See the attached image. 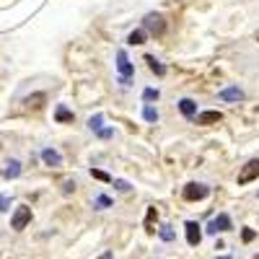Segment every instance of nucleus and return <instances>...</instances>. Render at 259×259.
Here are the masks:
<instances>
[{"label": "nucleus", "mask_w": 259, "mask_h": 259, "mask_svg": "<svg viewBox=\"0 0 259 259\" xmlns=\"http://www.w3.org/2000/svg\"><path fill=\"white\" fill-rule=\"evenodd\" d=\"M143 26H145V31H148V34L161 36V34L166 31V21H163V16H161V13H148V16L143 18Z\"/></svg>", "instance_id": "f257e3e1"}, {"label": "nucleus", "mask_w": 259, "mask_h": 259, "mask_svg": "<svg viewBox=\"0 0 259 259\" xmlns=\"http://www.w3.org/2000/svg\"><path fill=\"white\" fill-rule=\"evenodd\" d=\"M207 194H210V187H207V184H200V182H189V184L184 187V200H189V202L205 200Z\"/></svg>", "instance_id": "f03ea898"}, {"label": "nucleus", "mask_w": 259, "mask_h": 259, "mask_svg": "<svg viewBox=\"0 0 259 259\" xmlns=\"http://www.w3.org/2000/svg\"><path fill=\"white\" fill-rule=\"evenodd\" d=\"M29 223H31V207L18 205L16 212H13V218H11V228H13V231H24Z\"/></svg>", "instance_id": "7ed1b4c3"}, {"label": "nucleus", "mask_w": 259, "mask_h": 259, "mask_svg": "<svg viewBox=\"0 0 259 259\" xmlns=\"http://www.w3.org/2000/svg\"><path fill=\"white\" fill-rule=\"evenodd\" d=\"M259 177V158H251L241 171H239V177H236V182L239 184H249V182H254Z\"/></svg>", "instance_id": "20e7f679"}, {"label": "nucleus", "mask_w": 259, "mask_h": 259, "mask_svg": "<svg viewBox=\"0 0 259 259\" xmlns=\"http://www.w3.org/2000/svg\"><path fill=\"white\" fill-rule=\"evenodd\" d=\"M117 70H119V78H130V80H133V75H135V65L130 62L124 50L117 52Z\"/></svg>", "instance_id": "39448f33"}, {"label": "nucleus", "mask_w": 259, "mask_h": 259, "mask_svg": "<svg viewBox=\"0 0 259 259\" xmlns=\"http://www.w3.org/2000/svg\"><path fill=\"white\" fill-rule=\"evenodd\" d=\"M207 231L210 233H218V231H231V218L226 212H221L218 218H212L210 223H207Z\"/></svg>", "instance_id": "423d86ee"}, {"label": "nucleus", "mask_w": 259, "mask_h": 259, "mask_svg": "<svg viewBox=\"0 0 259 259\" xmlns=\"http://www.w3.org/2000/svg\"><path fill=\"white\" fill-rule=\"evenodd\" d=\"M41 161H45V166H62V153L60 150H55V148H45L41 150Z\"/></svg>", "instance_id": "0eeeda50"}, {"label": "nucleus", "mask_w": 259, "mask_h": 259, "mask_svg": "<svg viewBox=\"0 0 259 259\" xmlns=\"http://www.w3.org/2000/svg\"><path fill=\"white\" fill-rule=\"evenodd\" d=\"M184 228H187V241H189V246H197V244L202 241V231H200V226L194 223V221H189Z\"/></svg>", "instance_id": "6e6552de"}, {"label": "nucleus", "mask_w": 259, "mask_h": 259, "mask_svg": "<svg viewBox=\"0 0 259 259\" xmlns=\"http://www.w3.org/2000/svg\"><path fill=\"white\" fill-rule=\"evenodd\" d=\"M221 119H223L221 112H200V114H194V122H197V124H215Z\"/></svg>", "instance_id": "1a4fd4ad"}, {"label": "nucleus", "mask_w": 259, "mask_h": 259, "mask_svg": "<svg viewBox=\"0 0 259 259\" xmlns=\"http://www.w3.org/2000/svg\"><path fill=\"white\" fill-rule=\"evenodd\" d=\"M221 101H244V91L239 85H231V89L221 91Z\"/></svg>", "instance_id": "9d476101"}, {"label": "nucleus", "mask_w": 259, "mask_h": 259, "mask_svg": "<svg viewBox=\"0 0 259 259\" xmlns=\"http://www.w3.org/2000/svg\"><path fill=\"white\" fill-rule=\"evenodd\" d=\"M179 109H182V114L187 119H194V114H197V104H194L192 99H182L179 101Z\"/></svg>", "instance_id": "9b49d317"}, {"label": "nucleus", "mask_w": 259, "mask_h": 259, "mask_svg": "<svg viewBox=\"0 0 259 259\" xmlns=\"http://www.w3.org/2000/svg\"><path fill=\"white\" fill-rule=\"evenodd\" d=\"M55 119H57V122H73V119H75V114H73L65 104H60L57 109H55Z\"/></svg>", "instance_id": "f8f14e48"}, {"label": "nucleus", "mask_w": 259, "mask_h": 259, "mask_svg": "<svg viewBox=\"0 0 259 259\" xmlns=\"http://www.w3.org/2000/svg\"><path fill=\"white\" fill-rule=\"evenodd\" d=\"M18 174H21V163H18L16 158H13V161H8V163H6V168H3V177H6V179H16Z\"/></svg>", "instance_id": "ddd939ff"}, {"label": "nucleus", "mask_w": 259, "mask_h": 259, "mask_svg": "<svg viewBox=\"0 0 259 259\" xmlns=\"http://www.w3.org/2000/svg\"><path fill=\"white\" fill-rule=\"evenodd\" d=\"M145 62H148V68L153 70V73H156L158 78H161V75H166V68H163V65H161V62H158V60H156L153 55H145Z\"/></svg>", "instance_id": "4468645a"}, {"label": "nucleus", "mask_w": 259, "mask_h": 259, "mask_svg": "<svg viewBox=\"0 0 259 259\" xmlns=\"http://www.w3.org/2000/svg\"><path fill=\"white\" fill-rule=\"evenodd\" d=\"M145 36H148V31H145V29H135L133 34L127 36V41H130V45H143Z\"/></svg>", "instance_id": "2eb2a0df"}, {"label": "nucleus", "mask_w": 259, "mask_h": 259, "mask_svg": "<svg viewBox=\"0 0 259 259\" xmlns=\"http://www.w3.org/2000/svg\"><path fill=\"white\" fill-rule=\"evenodd\" d=\"M143 117L150 122V124H156L158 122V109L156 106H150V104H145V109H143Z\"/></svg>", "instance_id": "dca6fc26"}, {"label": "nucleus", "mask_w": 259, "mask_h": 259, "mask_svg": "<svg viewBox=\"0 0 259 259\" xmlns=\"http://www.w3.org/2000/svg\"><path fill=\"white\" fill-rule=\"evenodd\" d=\"M158 96H161V94H158V89H145V91H143V101H145V104L158 101Z\"/></svg>", "instance_id": "f3484780"}, {"label": "nucleus", "mask_w": 259, "mask_h": 259, "mask_svg": "<svg viewBox=\"0 0 259 259\" xmlns=\"http://www.w3.org/2000/svg\"><path fill=\"white\" fill-rule=\"evenodd\" d=\"M101 122H104V114H94V117L89 119V130H94V133H99V130H101Z\"/></svg>", "instance_id": "a211bd4d"}, {"label": "nucleus", "mask_w": 259, "mask_h": 259, "mask_svg": "<svg viewBox=\"0 0 259 259\" xmlns=\"http://www.w3.org/2000/svg\"><path fill=\"white\" fill-rule=\"evenodd\" d=\"M41 101H45V94H36V96H29L26 99V106H29V109H31V106H34V109H39Z\"/></svg>", "instance_id": "6ab92c4d"}, {"label": "nucleus", "mask_w": 259, "mask_h": 259, "mask_svg": "<svg viewBox=\"0 0 259 259\" xmlns=\"http://www.w3.org/2000/svg\"><path fill=\"white\" fill-rule=\"evenodd\" d=\"M91 177L99 179V182H112V177L106 174V171H101V168H91Z\"/></svg>", "instance_id": "aec40b11"}, {"label": "nucleus", "mask_w": 259, "mask_h": 259, "mask_svg": "<svg viewBox=\"0 0 259 259\" xmlns=\"http://www.w3.org/2000/svg\"><path fill=\"white\" fill-rule=\"evenodd\" d=\"M96 207H99V210H104V207H112V200L106 197V194H99V197H96Z\"/></svg>", "instance_id": "412c9836"}, {"label": "nucleus", "mask_w": 259, "mask_h": 259, "mask_svg": "<svg viewBox=\"0 0 259 259\" xmlns=\"http://www.w3.org/2000/svg\"><path fill=\"white\" fill-rule=\"evenodd\" d=\"M158 233H161V239H163V241H174V231H171V226H163Z\"/></svg>", "instance_id": "4be33fe9"}, {"label": "nucleus", "mask_w": 259, "mask_h": 259, "mask_svg": "<svg viewBox=\"0 0 259 259\" xmlns=\"http://www.w3.org/2000/svg\"><path fill=\"white\" fill-rule=\"evenodd\" d=\"M153 221H156V207H150V210H148V218H145L148 231H153Z\"/></svg>", "instance_id": "5701e85b"}, {"label": "nucleus", "mask_w": 259, "mask_h": 259, "mask_svg": "<svg viewBox=\"0 0 259 259\" xmlns=\"http://www.w3.org/2000/svg\"><path fill=\"white\" fill-rule=\"evenodd\" d=\"M112 182H114V187H117L119 192H130V184H127L124 179H112Z\"/></svg>", "instance_id": "b1692460"}, {"label": "nucleus", "mask_w": 259, "mask_h": 259, "mask_svg": "<svg viewBox=\"0 0 259 259\" xmlns=\"http://www.w3.org/2000/svg\"><path fill=\"white\" fill-rule=\"evenodd\" d=\"M8 205H11V197H8V194H0V212L8 210Z\"/></svg>", "instance_id": "393cba45"}, {"label": "nucleus", "mask_w": 259, "mask_h": 259, "mask_svg": "<svg viewBox=\"0 0 259 259\" xmlns=\"http://www.w3.org/2000/svg\"><path fill=\"white\" fill-rule=\"evenodd\" d=\"M73 189H75V182H73V179H68V182L62 184V192H65V194H70Z\"/></svg>", "instance_id": "a878e982"}, {"label": "nucleus", "mask_w": 259, "mask_h": 259, "mask_svg": "<svg viewBox=\"0 0 259 259\" xmlns=\"http://www.w3.org/2000/svg\"><path fill=\"white\" fill-rule=\"evenodd\" d=\"M112 135H114V130H109V127H106V130H99V138H104V140L112 138Z\"/></svg>", "instance_id": "bb28decb"}, {"label": "nucleus", "mask_w": 259, "mask_h": 259, "mask_svg": "<svg viewBox=\"0 0 259 259\" xmlns=\"http://www.w3.org/2000/svg\"><path fill=\"white\" fill-rule=\"evenodd\" d=\"M241 236H244V241H251V239H254L256 233H254L251 228H244V233H241Z\"/></svg>", "instance_id": "cd10ccee"}, {"label": "nucleus", "mask_w": 259, "mask_h": 259, "mask_svg": "<svg viewBox=\"0 0 259 259\" xmlns=\"http://www.w3.org/2000/svg\"><path fill=\"white\" fill-rule=\"evenodd\" d=\"M99 259H114V256H112V254H109V251H106V254H101V256H99Z\"/></svg>", "instance_id": "c85d7f7f"}, {"label": "nucleus", "mask_w": 259, "mask_h": 259, "mask_svg": "<svg viewBox=\"0 0 259 259\" xmlns=\"http://www.w3.org/2000/svg\"><path fill=\"white\" fill-rule=\"evenodd\" d=\"M218 259H231V256H218Z\"/></svg>", "instance_id": "c756f323"}, {"label": "nucleus", "mask_w": 259, "mask_h": 259, "mask_svg": "<svg viewBox=\"0 0 259 259\" xmlns=\"http://www.w3.org/2000/svg\"><path fill=\"white\" fill-rule=\"evenodd\" d=\"M256 41H259V31H256Z\"/></svg>", "instance_id": "7c9ffc66"}, {"label": "nucleus", "mask_w": 259, "mask_h": 259, "mask_svg": "<svg viewBox=\"0 0 259 259\" xmlns=\"http://www.w3.org/2000/svg\"><path fill=\"white\" fill-rule=\"evenodd\" d=\"M254 259H259V254H256V256H254Z\"/></svg>", "instance_id": "2f4dec72"}]
</instances>
